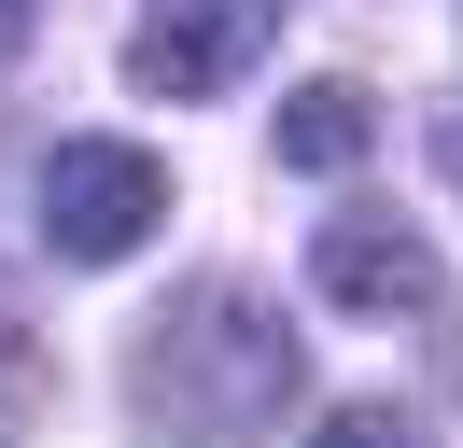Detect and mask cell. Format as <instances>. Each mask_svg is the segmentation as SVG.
I'll return each instance as SVG.
<instances>
[{
  "mask_svg": "<svg viewBox=\"0 0 463 448\" xmlns=\"http://www.w3.org/2000/svg\"><path fill=\"white\" fill-rule=\"evenodd\" d=\"M267 28H281V0H141L127 84H141V98H225L267 56Z\"/></svg>",
  "mask_w": 463,
  "mask_h": 448,
  "instance_id": "cell-3",
  "label": "cell"
},
{
  "mask_svg": "<svg viewBox=\"0 0 463 448\" xmlns=\"http://www.w3.org/2000/svg\"><path fill=\"white\" fill-rule=\"evenodd\" d=\"M295 392H309V350H295V322L253 294V280L169 294L141 322V364H127V406H141V434H169V448H253V434H281Z\"/></svg>",
  "mask_w": 463,
  "mask_h": 448,
  "instance_id": "cell-1",
  "label": "cell"
},
{
  "mask_svg": "<svg viewBox=\"0 0 463 448\" xmlns=\"http://www.w3.org/2000/svg\"><path fill=\"white\" fill-rule=\"evenodd\" d=\"M435 168L463 182V98H435Z\"/></svg>",
  "mask_w": 463,
  "mask_h": 448,
  "instance_id": "cell-7",
  "label": "cell"
},
{
  "mask_svg": "<svg viewBox=\"0 0 463 448\" xmlns=\"http://www.w3.org/2000/svg\"><path fill=\"white\" fill-rule=\"evenodd\" d=\"M267 140H281V168L337 182V168H365V140H379V98H365L351 70H309V84L281 98V126H267Z\"/></svg>",
  "mask_w": 463,
  "mask_h": 448,
  "instance_id": "cell-5",
  "label": "cell"
},
{
  "mask_svg": "<svg viewBox=\"0 0 463 448\" xmlns=\"http://www.w3.org/2000/svg\"><path fill=\"white\" fill-rule=\"evenodd\" d=\"M14 42H29V0H0V56H14Z\"/></svg>",
  "mask_w": 463,
  "mask_h": 448,
  "instance_id": "cell-8",
  "label": "cell"
},
{
  "mask_svg": "<svg viewBox=\"0 0 463 448\" xmlns=\"http://www.w3.org/2000/svg\"><path fill=\"white\" fill-rule=\"evenodd\" d=\"M0 448H14V420H0Z\"/></svg>",
  "mask_w": 463,
  "mask_h": 448,
  "instance_id": "cell-9",
  "label": "cell"
},
{
  "mask_svg": "<svg viewBox=\"0 0 463 448\" xmlns=\"http://www.w3.org/2000/svg\"><path fill=\"white\" fill-rule=\"evenodd\" d=\"M309 448H435V434H421V420H393V406H323Z\"/></svg>",
  "mask_w": 463,
  "mask_h": 448,
  "instance_id": "cell-6",
  "label": "cell"
},
{
  "mask_svg": "<svg viewBox=\"0 0 463 448\" xmlns=\"http://www.w3.org/2000/svg\"><path fill=\"white\" fill-rule=\"evenodd\" d=\"M309 280H323V308H351V322H421L435 308V252H421V224L407 210H323V238H309Z\"/></svg>",
  "mask_w": 463,
  "mask_h": 448,
  "instance_id": "cell-4",
  "label": "cell"
},
{
  "mask_svg": "<svg viewBox=\"0 0 463 448\" xmlns=\"http://www.w3.org/2000/svg\"><path fill=\"white\" fill-rule=\"evenodd\" d=\"M155 224H169V168H155L141 140H57V154H43V238H57L71 266H113Z\"/></svg>",
  "mask_w": 463,
  "mask_h": 448,
  "instance_id": "cell-2",
  "label": "cell"
}]
</instances>
